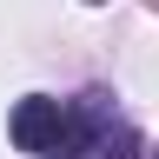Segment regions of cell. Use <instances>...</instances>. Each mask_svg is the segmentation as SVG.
Instances as JSON below:
<instances>
[{"mask_svg": "<svg viewBox=\"0 0 159 159\" xmlns=\"http://www.w3.org/2000/svg\"><path fill=\"white\" fill-rule=\"evenodd\" d=\"M66 119H73V106H60L47 93H27L13 106V146L20 152H60L66 146Z\"/></svg>", "mask_w": 159, "mask_h": 159, "instance_id": "6da1fadb", "label": "cell"}, {"mask_svg": "<svg viewBox=\"0 0 159 159\" xmlns=\"http://www.w3.org/2000/svg\"><path fill=\"white\" fill-rule=\"evenodd\" d=\"M99 152H106V159H139V133H133V126H119V133L99 139Z\"/></svg>", "mask_w": 159, "mask_h": 159, "instance_id": "7a4b0ae2", "label": "cell"}, {"mask_svg": "<svg viewBox=\"0 0 159 159\" xmlns=\"http://www.w3.org/2000/svg\"><path fill=\"white\" fill-rule=\"evenodd\" d=\"M86 7H99V0H86Z\"/></svg>", "mask_w": 159, "mask_h": 159, "instance_id": "3957f363", "label": "cell"}, {"mask_svg": "<svg viewBox=\"0 0 159 159\" xmlns=\"http://www.w3.org/2000/svg\"><path fill=\"white\" fill-rule=\"evenodd\" d=\"M60 159H66V152H60Z\"/></svg>", "mask_w": 159, "mask_h": 159, "instance_id": "277c9868", "label": "cell"}, {"mask_svg": "<svg viewBox=\"0 0 159 159\" xmlns=\"http://www.w3.org/2000/svg\"><path fill=\"white\" fill-rule=\"evenodd\" d=\"M152 159H159V152H152Z\"/></svg>", "mask_w": 159, "mask_h": 159, "instance_id": "5b68a950", "label": "cell"}]
</instances>
